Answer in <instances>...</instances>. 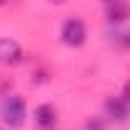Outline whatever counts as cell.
Listing matches in <instances>:
<instances>
[{"mask_svg": "<svg viewBox=\"0 0 130 130\" xmlns=\"http://www.w3.org/2000/svg\"><path fill=\"white\" fill-rule=\"evenodd\" d=\"M0 117H3L8 125H13V127H18V125H23L26 122V105H23V100L21 97H5L3 100V105H0Z\"/></svg>", "mask_w": 130, "mask_h": 130, "instance_id": "cell-1", "label": "cell"}, {"mask_svg": "<svg viewBox=\"0 0 130 130\" xmlns=\"http://www.w3.org/2000/svg\"><path fill=\"white\" fill-rule=\"evenodd\" d=\"M87 38V28L79 18H69L67 23L61 26V41L67 46H82Z\"/></svg>", "mask_w": 130, "mask_h": 130, "instance_id": "cell-2", "label": "cell"}, {"mask_svg": "<svg viewBox=\"0 0 130 130\" xmlns=\"http://www.w3.org/2000/svg\"><path fill=\"white\" fill-rule=\"evenodd\" d=\"M21 56H23V48H21L18 41H13V38H0V61H3V64H13V61H18Z\"/></svg>", "mask_w": 130, "mask_h": 130, "instance_id": "cell-3", "label": "cell"}, {"mask_svg": "<svg viewBox=\"0 0 130 130\" xmlns=\"http://www.w3.org/2000/svg\"><path fill=\"white\" fill-rule=\"evenodd\" d=\"M107 115H110L115 122H125V120H127V102H125L122 97L107 100Z\"/></svg>", "mask_w": 130, "mask_h": 130, "instance_id": "cell-4", "label": "cell"}, {"mask_svg": "<svg viewBox=\"0 0 130 130\" xmlns=\"http://www.w3.org/2000/svg\"><path fill=\"white\" fill-rule=\"evenodd\" d=\"M33 117H36L38 127H54V122H56V112H54L51 105H38Z\"/></svg>", "mask_w": 130, "mask_h": 130, "instance_id": "cell-5", "label": "cell"}, {"mask_svg": "<svg viewBox=\"0 0 130 130\" xmlns=\"http://www.w3.org/2000/svg\"><path fill=\"white\" fill-rule=\"evenodd\" d=\"M127 15H130V8L125 3H112L110 5V18L112 21H125Z\"/></svg>", "mask_w": 130, "mask_h": 130, "instance_id": "cell-6", "label": "cell"}, {"mask_svg": "<svg viewBox=\"0 0 130 130\" xmlns=\"http://www.w3.org/2000/svg\"><path fill=\"white\" fill-rule=\"evenodd\" d=\"M5 3H8V0H0V5H5Z\"/></svg>", "mask_w": 130, "mask_h": 130, "instance_id": "cell-7", "label": "cell"}]
</instances>
